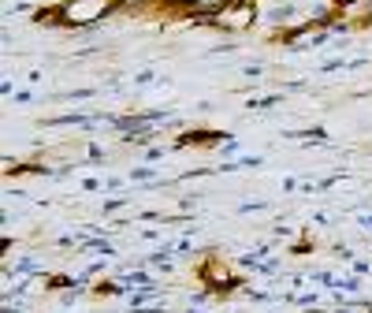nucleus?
Listing matches in <instances>:
<instances>
[{
	"label": "nucleus",
	"instance_id": "1",
	"mask_svg": "<svg viewBox=\"0 0 372 313\" xmlns=\"http://www.w3.org/2000/svg\"><path fill=\"white\" fill-rule=\"evenodd\" d=\"M119 4V0H63V4L49 8V11H37V23H56V26H89L104 19L108 11Z\"/></svg>",
	"mask_w": 372,
	"mask_h": 313
},
{
	"label": "nucleus",
	"instance_id": "2",
	"mask_svg": "<svg viewBox=\"0 0 372 313\" xmlns=\"http://www.w3.org/2000/svg\"><path fill=\"white\" fill-rule=\"evenodd\" d=\"M194 276H197V283H202L212 298H231L238 287L246 283V276L231 272V265H228V261H223L216 250H209L202 261H197V265H194Z\"/></svg>",
	"mask_w": 372,
	"mask_h": 313
},
{
	"label": "nucleus",
	"instance_id": "3",
	"mask_svg": "<svg viewBox=\"0 0 372 313\" xmlns=\"http://www.w3.org/2000/svg\"><path fill=\"white\" fill-rule=\"evenodd\" d=\"M205 23L216 26V30H228V34H246V30H254V23H257V4H254V0H228V4H212V16Z\"/></svg>",
	"mask_w": 372,
	"mask_h": 313
},
{
	"label": "nucleus",
	"instance_id": "4",
	"mask_svg": "<svg viewBox=\"0 0 372 313\" xmlns=\"http://www.w3.org/2000/svg\"><path fill=\"white\" fill-rule=\"evenodd\" d=\"M220 138H223L220 130H182L179 146H216Z\"/></svg>",
	"mask_w": 372,
	"mask_h": 313
},
{
	"label": "nucleus",
	"instance_id": "5",
	"mask_svg": "<svg viewBox=\"0 0 372 313\" xmlns=\"http://www.w3.org/2000/svg\"><path fill=\"white\" fill-rule=\"evenodd\" d=\"M313 250H316V239H309V235H302V239L290 246V254H298V257L302 254H313Z\"/></svg>",
	"mask_w": 372,
	"mask_h": 313
},
{
	"label": "nucleus",
	"instance_id": "6",
	"mask_svg": "<svg viewBox=\"0 0 372 313\" xmlns=\"http://www.w3.org/2000/svg\"><path fill=\"white\" fill-rule=\"evenodd\" d=\"M112 295H119V287H116V283H108V280L93 283V298H112Z\"/></svg>",
	"mask_w": 372,
	"mask_h": 313
},
{
	"label": "nucleus",
	"instance_id": "7",
	"mask_svg": "<svg viewBox=\"0 0 372 313\" xmlns=\"http://www.w3.org/2000/svg\"><path fill=\"white\" fill-rule=\"evenodd\" d=\"M63 287H71V280H68V276H60V272L45 280V291H63Z\"/></svg>",
	"mask_w": 372,
	"mask_h": 313
}]
</instances>
